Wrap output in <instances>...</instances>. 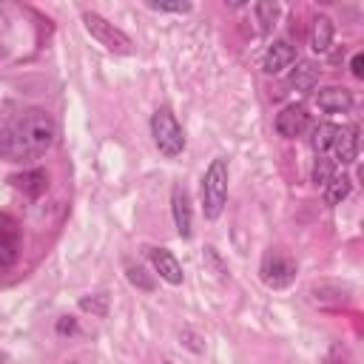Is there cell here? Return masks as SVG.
<instances>
[{
	"mask_svg": "<svg viewBox=\"0 0 364 364\" xmlns=\"http://www.w3.org/2000/svg\"><path fill=\"white\" fill-rule=\"evenodd\" d=\"M162 364H171V361H162Z\"/></svg>",
	"mask_w": 364,
	"mask_h": 364,
	"instance_id": "cell-29",
	"label": "cell"
},
{
	"mask_svg": "<svg viewBox=\"0 0 364 364\" xmlns=\"http://www.w3.org/2000/svg\"><path fill=\"white\" fill-rule=\"evenodd\" d=\"M57 333H77V318H71V316L60 318L57 321Z\"/></svg>",
	"mask_w": 364,
	"mask_h": 364,
	"instance_id": "cell-27",
	"label": "cell"
},
{
	"mask_svg": "<svg viewBox=\"0 0 364 364\" xmlns=\"http://www.w3.org/2000/svg\"><path fill=\"white\" fill-rule=\"evenodd\" d=\"M259 276L273 290L290 287L293 279H296V262L290 256H284L282 250H267L264 259H262V264H259Z\"/></svg>",
	"mask_w": 364,
	"mask_h": 364,
	"instance_id": "cell-5",
	"label": "cell"
},
{
	"mask_svg": "<svg viewBox=\"0 0 364 364\" xmlns=\"http://www.w3.org/2000/svg\"><path fill=\"white\" fill-rule=\"evenodd\" d=\"M20 242H23V230L20 222L11 213L0 210V270H9L17 256H20Z\"/></svg>",
	"mask_w": 364,
	"mask_h": 364,
	"instance_id": "cell-6",
	"label": "cell"
},
{
	"mask_svg": "<svg viewBox=\"0 0 364 364\" xmlns=\"http://www.w3.org/2000/svg\"><path fill=\"white\" fill-rule=\"evenodd\" d=\"M205 259H208V264L216 270V276H219V279H228V267L222 264V259H219V253H216L213 247H205Z\"/></svg>",
	"mask_w": 364,
	"mask_h": 364,
	"instance_id": "cell-23",
	"label": "cell"
},
{
	"mask_svg": "<svg viewBox=\"0 0 364 364\" xmlns=\"http://www.w3.org/2000/svg\"><path fill=\"white\" fill-rule=\"evenodd\" d=\"M6 361H9V355H6V353H0V364H6Z\"/></svg>",
	"mask_w": 364,
	"mask_h": 364,
	"instance_id": "cell-28",
	"label": "cell"
},
{
	"mask_svg": "<svg viewBox=\"0 0 364 364\" xmlns=\"http://www.w3.org/2000/svg\"><path fill=\"white\" fill-rule=\"evenodd\" d=\"M276 131L284 139H296V136L307 134L310 131V114H307V108L304 105H296V102L293 105H284L276 114Z\"/></svg>",
	"mask_w": 364,
	"mask_h": 364,
	"instance_id": "cell-7",
	"label": "cell"
},
{
	"mask_svg": "<svg viewBox=\"0 0 364 364\" xmlns=\"http://www.w3.org/2000/svg\"><path fill=\"white\" fill-rule=\"evenodd\" d=\"M54 136H57L54 117L46 108H26L0 131V159L11 165L31 162L54 145Z\"/></svg>",
	"mask_w": 364,
	"mask_h": 364,
	"instance_id": "cell-1",
	"label": "cell"
},
{
	"mask_svg": "<svg viewBox=\"0 0 364 364\" xmlns=\"http://www.w3.org/2000/svg\"><path fill=\"white\" fill-rule=\"evenodd\" d=\"M316 82H318V65L316 63H310V60H304V63H299L296 68H293V74H290V85L296 88V91H313L316 88Z\"/></svg>",
	"mask_w": 364,
	"mask_h": 364,
	"instance_id": "cell-16",
	"label": "cell"
},
{
	"mask_svg": "<svg viewBox=\"0 0 364 364\" xmlns=\"http://www.w3.org/2000/svg\"><path fill=\"white\" fill-rule=\"evenodd\" d=\"M296 63V46L290 40H276L273 46H267L264 57H262V68L264 74H282L284 68H290Z\"/></svg>",
	"mask_w": 364,
	"mask_h": 364,
	"instance_id": "cell-9",
	"label": "cell"
},
{
	"mask_svg": "<svg viewBox=\"0 0 364 364\" xmlns=\"http://www.w3.org/2000/svg\"><path fill=\"white\" fill-rule=\"evenodd\" d=\"M125 276H128V282L134 284V287H139V290H145V293H151L154 287H156V282H154V276H148V270L142 267V264H125Z\"/></svg>",
	"mask_w": 364,
	"mask_h": 364,
	"instance_id": "cell-18",
	"label": "cell"
},
{
	"mask_svg": "<svg viewBox=\"0 0 364 364\" xmlns=\"http://www.w3.org/2000/svg\"><path fill=\"white\" fill-rule=\"evenodd\" d=\"M324 364H350V355H347V350L341 344H333L327 358H324Z\"/></svg>",
	"mask_w": 364,
	"mask_h": 364,
	"instance_id": "cell-25",
	"label": "cell"
},
{
	"mask_svg": "<svg viewBox=\"0 0 364 364\" xmlns=\"http://www.w3.org/2000/svg\"><path fill=\"white\" fill-rule=\"evenodd\" d=\"M338 128L341 125H333V122H318V125L310 128V148L316 151V156L333 151V142L338 136Z\"/></svg>",
	"mask_w": 364,
	"mask_h": 364,
	"instance_id": "cell-15",
	"label": "cell"
},
{
	"mask_svg": "<svg viewBox=\"0 0 364 364\" xmlns=\"http://www.w3.org/2000/svg\"><path fill=\"white\" fill-rule=\"evenodd\" d=\"M145 6L151 11H162V14H188L193 9V3H156V0H148Z\"/></svg>",
	"mask_w": 364,
	"mask_h": 364,
	"instance_id": "cell-22",
	"label": "cell"
},
{
	"mask_svg": "<svg viewBox=\"0 0 364 364\" xmlns=\"http://www.w3.org/2000/svg\"><path fill=\"white\" fill-rule=\"evenodd\" d=\"M355 156H358V125H344L338 128V136L333 142V162L350 165Z\"/></svg>",
	"mask_w": 364,
	"mask_h": 364,
	"instance_id": "cell-11",
	"label": "cell"
},
{
	"mask_svg": "<svg viewBox=\"0 0 364 364\" xmlns=\"http://www.w3.org/2000/svg\"><path fill=\"white\" fill-rule=\"evenodd\" d=\"M228 176H230L228 159L225 156L210 159V165L202 173V213H205V219L222 216L225 202H228Z\"/></svg>",
	"mask_w": 364,
	"mask_h": 364,
	"instance_id": "cell-2",
	"label": "cell"
},
{
	"mask_svg": "<svg viewBox=\"0 0 364 364\" xmlns=\"http://www.w3.org/2000/svg\"><path fill=\"white\" fill-rule=\"evenodd\" d=\"M82 28L105 48V51H111V54H134V40L122 31V28H117L114 23H108L102 14H97V11H82Z\"/></svg>",
	"mask_w": 364,
	"mask_h": 364,
	"instance_id": "cell-4",
	"label": "cell"
},
{
	"mask_svg": "<svg viewBox=\"0 0 364 364\" xmlns=\"http://www.w3.org/2000/svg\"><path fill=\"white\" fill-rule=\"evenodd\" d=\"M350 191H353V182H350V176L347 173H336L327 185H324V202L327 205H341L347 196H350Z\"/></svg>",
	"mask_w": 364,
	"mask_h": 364,
	"instance_id": "cell-17",
	"label": "cell"
},
{
	"mask_svg": "<svg viewBox=\"0 0 364 364\" xmlns=\"http://www.w3.org/2000/svg\"><path fill=\"white\" fill-rule=\"evenodd\" d=\"M9 37H11V26H9V17H6V11L0 9V57L9 51Z\"/></svg>",
	"mask_w": 364,
	"mask_h": 364,
	"instance_id": "cell-24",
	"label": "cell"
},
{
	"mask_svg": "<svg viewBox=\"0 0 364 364\" xmlns=\"http://www.w3.org/2000/svg\"><path fill=\"white\" fill-rule=\"evenodd\" d=\"M333 34H336L333 20H330L327 14H318V17L313 20V28H310V48H313L316 54H324V51L330 48V43H333Z\"/></svg>",
	"mask_w": 364,
	"mask_h": 364,
	"instance_id": "cell-14",
	"label": "cell"
},
{
	"mask_svg": "<svg viewBox=\"0 0 364 364\" xmlns=\"http://www.w3.org/2000/svg\"><path fill=\"white\" fill-rule=\"evenodd\" d=\"M350 71H353V77H355V80H361V77H364V54H361V51H355V54H353V60H350Z\"/></svg>",
	"mask_w": 364,
	"mask_h": 364,
	"instance_id": "cell-26",
	"label": "cell"
},
{
	"mask_svg": "<svg viewBox=\"0 0 364 364\" xmlns=\"http://www.w3.org/2000/svg\"><path fill=\"white\" fill-rule=\"evenodd\" d=\"M333 176H336V162H333V156H327V154L316 156V165H313V182H316V185H327Z\"/></svg>",
	"mask_w": 364,
	"mask_h": 364,
	"instance_id": "cell-19",
	"label": "cell"
},
{
	"mask_svg": "<svg viewBox=\"0 0 364 364\" xmlns=\"http://www.w3.org/2000/svg\"><path fill=\"white\" fill-rule=\"evenodd\" d=\"M151 136H154L156 151L162 156H168V159H173V156H179L185 151V131H182L176 114L168 105L154 111V117H151Z\"/></svg>",
	"mask_w": 364,
	"mask_h": 364,
	"instance_id": "cell-3",
	"label": "cell"
},
{
	"mask_svg": "<svg viewBox=\"0 0 364 364\" xmlns=\"http://www.w3.org/2000/svg\"><path fill=\"white\" fill-rule=\"evenodd\" d=\"M148 259H151V264H154V270L159 273L162 282H168V284H182V279H185L182 264H179V259H176L168 247H151V250H148Z\"/></svg>",
	"mask_w": 364,
	"mask_h": 364,
	"instance_id": "cell-10",
	"label": "cell"
},
{
	"mask_svg": "<svg viewBox=\"0 0 364 364\" xmlns=\"http://www.w3.org/2000/svg\"><path fill=\"white\" fill-rule=\"evenodd\" d=\"M253 11H256V20H259V28L262 31H270L273 23H276V17H279V3H256Z\"/></svg>",
	"mask_w": 364,
	"mask_h": 364,
	"instance_id": "cell-20",
	"label": "cell"
},
{
	"mask_svg": "<svg viewBox=\"0 0 364 364\" xmlns=\"http://www.w3.org/2000/svg\"><path fill=\"white\" fill-rule=\"evenodd\" d=\"M171 213H173L176 233L182 239H188L191 230H193V210H191V196H188L185 185H173V191H171Z\"/></svg>",
	"mask_w": 364,
	"mask_h": 364,
	"instance_id": "cell-8",
	"label": "cell"
},
{
	"mask_svg": "<svg viewBox=\"0 0 364 364\" xmlns=\"http://www.w3.org/2000/svg\"><path fill=\"white\" fill-rule=\"evenodd\" d=\"M316 105L324 111V114H344L353 108V94L341 85H330V88H321L316 94Z\"/></svg>",
	"mask_w": 364,
	"mask_h": 364,
	"instance_id": "cell-12",
	"label": "cell"
},
{
	"mask_svg": "<svg viewBox=\"0 0 364 364\" xmlns=\"http://www.w3.org/2000/svg\"><path fill=\"white\" fill-rule=\"evenodd\" d=\"M9 182H11L23 196H28V199H37V196H43V193L48 191V173H46V171H40V168H31V171H23V173H14Z\"/></svg>",
	"mask_w": 364,
	"mask_h": 364,
	"instance_id": "cell-13",
	"label": "cell"
},
{
	"mask_svg": "<svg viewBox=\"0 0 364 364\" xmlns=\"http://www.w3.org/2000/svg\"><path fill=\"white\" fill-rule=\"evenodd\" d=\"M80 310L91 313V316H105L108 313V296L105 293H94V296H82L80 299Z\"/></svg>",
	"mask_w": 364,
	"mask_h": 364,
	"instance_id": "cell-21",
	"label": "cell"
}]
</instances>
